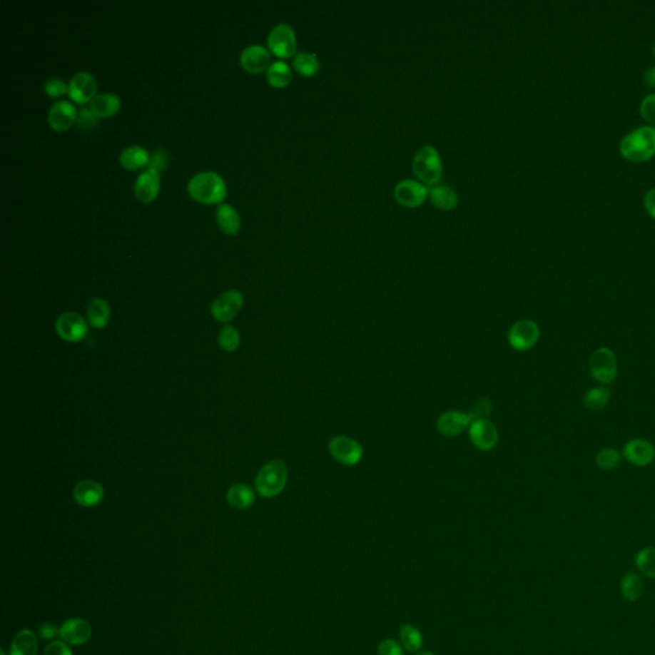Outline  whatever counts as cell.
Listing matches in <instances>:
<instances>
[{
  "label": "cell",
  "mask_w": 655,
  "mask_h": 655,
  "mask_svg": "<svg viewBox=\"0 0 655 655\" xmlns=\"http://www.w3.org/2000/svg\"><path fill=\"white\" fill-rule=\"evenodd\" d=\"M161 187V176L154 169H146L137 177L133 191L137 200L143 204H150L154 201Z\"/></svg>",
  "instance_id": "cell-17"
},
{
  "label": "cell",
  "mask_w": 655,
  "mask_h": 655,
  "mask_svg": "<svg viewBox=\"0 0 655 655\" xmlns=\"http://www.w3.org/2000/svg\"><path fill=\"white\" fill-rule=\"evenodd\" d=\"M187 191L193 200L203 204H222L227 196V187L222 177L214 172L195 174L188 181Z\"/></svg>",
  "instance_id": "cell-1"
},
{
  "label": "cell",
  "mask_w": 655,
  "mask_h": 655,
  "mask_svg": "<svg viewBox=\"0 0 655 655\" xmlns=\"http://www.w3.org/2000/svg\"><path fill=\"white\" fill-rule=\"evenodd\" d=\"M377 654L405 655V649L401 643H398L395 639H385L377 645Z\"/></svg>",
  "instance_id": "cell-38"
},
{
  "label": "cell",
  "mask_w": 655,
  "mask_h": 655,
  "mask_svg": "<svg viewBox=\"0 0 655 655\" xmlns=\"http://www.w3.org/2000/svg\"><path fill=\"white\" fill-rule=\"evenodd\" d=\"M266 80L269 85L277 88L288 86L292 80V71L290 66L282 61L273 62L266 71Z\"/></svg>",
  "instance_id": "cell-30"
},
{
  "label": "cell",
  "mask_w": 655,
  "mask_h": 655,
  "mask_svg": "<svg viewBox=\"0 0 655 655\" xmlns=\"http://www.w3.org/2000/svg\"><path fill=\"white\" fill-rule=\"evenodd\" d=\"M429 198L439 210H453L458 204V196L451 187L445 185L433 186L429 188Z\"/></svg>",
  "instance_id": "cell-21"
},
{
  "label": "cell",
  "mask_w": 655,
  "mask_h": 655,
  "mask_svg": "<svg viewBox=\"0 0 655 655\" xmlns=\"http://www.w3.org/2000/svg\"><path fill=\"white\" fill-rule=\"evenodd\" d=\"M412 172L424 185H439L443 177V161L438 150L432 145L421 146L415 154Z\"/></svg>",
  "instance_id": "cell-3"
},
{
  "label": "cell",
  "mask_w": 655,
  "mask_h": 655,
  "mask_svg": "<svg viewBox=\"0 0 655 655\" xmlns=\"http://www.w3.org/2000/svg\"><path fill=\"white\" fill-rule=\"evenodd\" d=\"M121 108V99L116 93H99L90 101V111L98 118L114 116Z\"/></svg>",
  "instance_id": "cell-22"
},
{
  "label": "cell",
  "mask_w": 655,
  "mask_h": 655,
  "mask_svg": "<svg viewBox=\"0 0 655 655\" xmlns=\"http://www.w3.org/2000/svg\"><path fill=\"white\" fill-rule=\"evenodd\" d=\"M636 566L644 575L655 579V548L648 547L640 550L636 556Z\"/></svg>",
  "instance_id": "cell-33"
},
{
  "label": "cell",
  "mask_w": 655,
  "mask_h": 655,
  "mask_svg": "<svg viewBox=\"0 0 655 655\" xmlns=\"http://www.w3.org/2000/svg\"><path fill=\"white\" fill-rule=\"evenodd\" d=\"M37 635L44 640H53L59 636V629H56L53 624H43L37 629Z\"/></svg>",
  "instance_id": "cell-42"
},
{
  "label": "cell",
  "mask_w": 655,
  "mask_h": 655,
  "mask_svg": "<svg viewBox=\"0 0 655 655\" xmlns=\"http://www.w3.org/2000/svg\"><path fill=\"white\" fill-rule=\"evenodd\" d=\"M96 80L93 74L88 72H77L69 80V98L78 104L90 103L96 96Z\"/></svg>",
  "instance_id": "cell-12"
},
{
  "label": "cell",
  "mask_w": 655,
  "mask_h": 655,
  "mask_svg": "<svg viewBox=\"0 0 655 655\" xmlns=\"http://www.w3.org/2000/svg\"><path fill=\"white\" fill-rule=\"evenodd\" d=\"M329 452L337 462L345 466L359 464L364 456V450L359 442L345 435H337L330 439Z\"/></svg>",
  "instance_id": "cell-7"
},
{
  "label": "cell",
  "mask_w": 655,
  "mask_h": 655,
  "mask_svg": "<svg viewBox=\"0 0 655 655\" xmlns=\"http://www.w3.org/2000/svg\"><path fill=\"white\" fill-rule=\"evenodd\" d=\"M591 377L601 384H611L617 377V361L612 350L600 347L590 359Z\"/></svg>",
  "instance_id": "cell-6"
},
{
  "label": "cell",
  "mask_w": 655,
  "mask_h": 655,
  "mask_svg": "<svg viewBox=\"0 0 655 655\" xmlns=\"http://www.w3.org/2000/svg\"><path fill=\"white\" fill-rule=\"evenodd\" d=\"M595 461H596V464H598L600 470H613V469L619 467V464H621V453L617 450H614V448L606 447V448H603L601 451L598 452Z\"/></svg>",
  "instance_id": "cell-34"
},
{
  "label": "cell",
  "mask_w": 655,
  "mask_h": 655,
  "mask_svg": "<svg viewBox=\"0 0 655 655\" xmlns=\"http://www.w3.org/2000/svg\"><path fill=\"white\" fill-rule=\"evenodd\" d=\"M644 81L648 86L655 87V67H651L644 73Z\"/></svg>",
  "instance_id": "cell-44"
},
{
  "label": "cell",
  "mask_w": 655,
  "mask_h": 655,
  "mask_svg": "<svg viewBox=\"0 0 655 655\" xmlns=\"http://www.w3.org/2000/svg\"><path fill=\"white\" fill-rule=\"evenodd\" d=\"M400 643L408 653H417L424 645V636L414 624H402L400 629Z\"/></svg>",
  "instance_id": "cell-29"
},
{
  "label": "cell",
  "mask_w": 655,
  "mask_h": 655,
  "mask_svg": "<svg viewBox=\"0 0 655 655\" xmlns=\"http://www.w3.org/2000/svg\"><path fill=\"white\" fill-rule=\"evenodd\" d=\"M56 333L62 340L77 343L83 340L88 333V327L85 319L76 313H64L58 318L56 323Z\"/></svg>",
  "instance_id": "cell-11"
},
{
  "label": "cell",
  "mask_w": 655,
  "mask_h": 655,
  "mask_svg": "<svg viewBox=\"0 0 655 655\" xmlns=\"http://www.w3.org/2000/svg\"><path fill=\"white\" fill-rule=\"evenodd\" d=\"M397 203L403 208H420L429 198V188L420 181H400L393 191Z\"/></svg>",
  "instance_id": "cell-8"
},
{
  "label": "cell",
  "mask_w": 655,
  "mask_h": 655,
  "mask_svg": "<svg viewBox=\"0 0 655 655\" xmlns=\"http://www.w3.org/2000/svg\"><path fill=\"white\" fill-rule=\"evenodd\" d=\"M93 635V627L86 619H71L66 621L59 629V636L63 641L72 646L86 644Z\"/></svg>",
  "instance_id": "cell-14"
},
{
  "label": "cell",
  "mask_w": 655,
  "mask_h": 655,
  "mask_svg": "<svg viewBox=\"0 0 655 655\" xmlns=\"http://www.w3.org/2000/svg\"><path fill=\"white\" fill-rule=\"evenodd\" d=\"M98 119L99 118L96 117L93 111H90V108L88 109L82 108V109L77 111L76 123H77L78 128H81V130H91L98 124Z\"/></svg>",
  "instance_id": "cell-36"
},
{
  "label": "cell",
  "mask_w": 655,
  "mask_h": 655,
  "mask_svg": "<svg viewBox=\"0 0 655 655\" xmlns=\"http://www.w3.org/2000/svg\"><path fill=\"white\" fill-rule=\"evenodd\" d=\"M150 156L151 155L148 154L146 148H141L138 145H132V146L124 148L121 153L119 161H121V166L126 169L136 171L145 166H148Z\"/></svg>",
  "instance_id": "cell-24"
},
{
  "label": "cell",
  "mask_w": 655,
  "mask_h": 655,
  "mask_svg": "<svg viewBox=\"0 0 655 655\" xmlns=\"http://www.w3.org/2000/svg\"><path fill=\"white\" fill-rule=\"evenodd\" d=\"M320 67L322 66L319 58L309 51L297 53L293 58V68L297 73L301 74L303 77H314L319 73Z\"/></svg>",
  "instance_id": "cell-28"
},
{
  "label": "cell",
  "mask_w": 655,
  "mask_h": 655,
  "mask_svg": "<svg viewBox=\"0 0 655 655\" xmlns=\"http://www.w3.org/2000/svg\"><path fill=\"white\" fill-rule=\"evenodd\" d=\"M415 655H437L433 651H429V650H420L417 653H415Z\"/></svg>",
  "instance_id": "cell-45"
},
{
  "label": "cell",
  "mask_w": 655,
  "mask_h": 655,
  "mask_svg": "<svg viewBox=\"0 0 655 655\" xmlns=\"http://www.w3.org/2000/svg\"><path fill=\"white\" fill-rule=\"evenodd\" d=\"M288 480L287 464L280 459H273L264 464L255 479L258 493L264 498L280 494Z\"/></svg>",
  "instance_id": "cell-4"
},
{
  "label": "cell",
  "mask_w": 655,
  "mask_h": 655,
  "mask_svg": "<svg viewBox=\"0 0 655 655\" xmlns=\"http://www.w3.org/2000/svg\"><path fill=\"white\" fill-rule=\"evenodd\" d=\"M227 501L235 509H248L254 504V490L245 484H235L228 489Z\"/></svg>",
  "instance_id": "cell-26"
},
{
  "label": "cell",
  "mask_w": 655,
  "mask_h": 655,
  "mask_svg": "<svg viewBox=\"0 0 655 655\" xmlns=\"http://www.w3.org/2000/svg\"><path fill=\"white\" fill-rule=\"evenodd\" d=\"M45 655H73V653L69 649L68 644L61 640L49 644L45 649Z\"/></svg>",
  "instance_id": "cell-41"
},
{
  "label": "cell",
  "mask_w": 655,
  "mask_h": 655,
  "mask_svg": "<svg viewBox=\"0 0 655 655\" xmlns=\"http://www.w3.org/2000/svg\"><path fill=\"white\" fill-rule=\"evenodd\" d=\"M644 204H645V208H646V210L649 213L650 217L654 218L655 219V188L650 190V191L645 195Z\"/></svg>",
  "instance_id": "cell-43"
},
{
  "label": "cell",
  "mask_w": 655,
  "mask_h": 655,
  "mask_svg": "<svg viewBox=\"0 0 655 655\" xmlns=\"http://www.w3.org/2000/svg\"><path fill=\"white\" fill-rule=\"evenodd\" d=\"M242 67L250 73H261L268 71L270 63V53L263 45H248V48L242 50Z\"/></svg>",
  "instance_id": "cell-15"
},
{
  "label": "cell",
  "mask_w": 655,
  "mask_h": 655,
  "mask_svg": "<svg viewBox=\"0 0 655 655\" xmlns=\"http://www.w3.org/2000/svg\"><path fill=\"white\" fill-rule=\"evenodd\" d=\"M77 111L71 103L63 100L56 101L49 109L48 123L53 130L66 131L76 122Z\"/></svg>",
  "instance_id": "cell-20"
},
{
  "label": "cell",
  "mask_w": 655,
  "mask_h": 655,
  "mask_svg": "<svg viewBox=\"0 0 655 655\" xmlns=\"http://www.w3.org/2000/svg\"><path fill=\"white\" fill-rule=\"evenodd\" d=\"M168 164V156L163 148H156L153 155L150 156V163H148V169H154L156 172L161 173V171L166 169Z\"/></svg>",
  "instance_id": "cell-40"
},
{
  "label": "cell",
  "mask_w": 655,
  "mask_h": 655,
  "mask_svg": "<svg viewBox=\"0 0 655 655\" xmlns=\"http://www.w3.org/2000/svg\"><path fill=\"white\" fill-rule=\"evenodd\" d=\"M471 443L480 451H490L498 442L497 427L487 419H475L469 427Z\"/></svg>",
  "instance_id": "cell-13"
},
{
  "label": "cell",
  "mask_w": 655,
  "mask_h": 655,
  "mask_svg": "<svg viewBox=\"0 0 655 655\" xmlns=\"http://www.w3.org/2000/svg\"><path fill=\"white\" fill-rule=\"evenodd\" d=\"M609 398H611V390L604 387H598V388H593L587 392L582 398V403L590 411H599L601 408L606 407Z\"/></svg>",
  "instance_id": "cell-31"
},
{
  "label": "cell",
  "mask_w": 655,
  "mask_h": 655,
  "mask_svg": "<svg viewBox=\"0 0 655 655\" xmlns=\"http://www.w3.org/2000/svg\"><path fill=\"white\" fill-rule=\"evenodd\" d=\"M653 51H654V56H655V43H654V46H653Z\"/></svg>",
  "instance_id": "cell-47"
},
{
  "label": "cell",
  "mask_w": 655,
  "mask_h": 655,
  "mask_svg": "<svg viewBox=\"0 0 655 655\" xmlns=\"http://www.w3.org/2000/svg\"><path fill=\"white\" fill-rule=\"evenodd\" d=\"M104 488L95 480H82L73 490L74 501L82 507H95L104 499Z\"/></svg>",
  "instance_id": "cell-19"
},
{
  "label": "cell",
  "mask_w": 655,
  "mask_h": 655,
  "mask_svg": "<svg viewBox=\"0 0 655 655\" xmlns=\"http://www.w3.org/2000/svg\"><path fill=\"white\" fill-rule=\"evenodd\" d=\"M219 346L222 347L224 351L227 352H233L235 351L240 343H241V337L238 330L235 327H224L220 333H219Z\"/></svg>",
  "instance_id": "cell-35"
},
{
  "label": "cell",
  "mask_w": 655,
  "mask_h": 655,
  "mask_svg": "<svg viewBox=\"0 0 655 655\" xmlns=\"http://www.w3.org/2000/svg\"><path fill=\"white\" fill-rule=\"evenodd\" d=\"M217 222L224 233L235 235L241 228V219L233 206L229 204H219L217 209Z\"/></svg>",
  "instance_id": "cell-23"
},
{
  "label": "cell",
  "mask_w": 655,
  "mask_h": 655,
  "mask_svg": "<svg viewBox=\"0 0 655 655\" xmlns=\"http://www.w3.org/2000/svg\"><path fill=\"white\" fill-rule=\"evenodd\" d=\"M624 455L631 464L643 467L654 461L655 450L648 440L634 439L624 445Z\"/></svg>",
  "instance_id": "cell-18"
},
{
  "label": "cell",
  "mask_w": 655,
  "mask_h": 655,
  "mask_svg": "<svg viewBox=\"0 0 655 655\" xmlns=\"http://www.w3.org/2000/svg\"><path fill=\"white\" fill-rule=\"evenodd\" d=\"M44 88H45V93L51 98H58V96H62L64 93H68V85L61 78H49L45 81Z\"/></svg>",
  "instance_id": "cell-37"
},
{
  "label": "cell",
  "mask_w": 655,
  "mask_h": 655,
  "mask_svg": "<svg viewBox=\"0 0 655 655\" xmlns=\"http://www.w3.org/2000/svg\"><path fill=\"white\" fill-rule=\"evenodd\" d=\"M87 319L91 327L103 329L111 320V306L103 298H93L87 306Z\"/></svg>",
  "instance_id": "cell-25"
},
{
  "label": "cell",
  "mask_w": 655,
  "mask_h": 655,
  "mask_svg": "<svg viewBox=\"0 0 655 655\" xmlns=\"http://www.w3.org/2000/svg\"><path fill=\"white\" fill-rule=\"evenodd\" d=\"M621 590L624 594V598L630 601H635L639 599L643 594V582L639 577V575L634 572H629L624 576L621 582Z\"/></svg>",
  "instance_id": "cell-32"
},
{
  "label": "cell",
  "mask_w": 655,
  "mask_h": 655,
  "mask_svg": "<svg viewBox=\"0 0 655 655\" xmlns=\"http://www.w3.org/2000/svg\"><path fill=\"white\" fill-rule=\"evenodd\" d=\"M641 116L644 119L651 124V127L655 128V93L648 95L645 99L641 101Z\"/></svg>",
  "instance_id": "cell-39"
},
{
  "label": "cell",
  "mask_w": 655,
  "mask_h": 655,
  "mask_svg": "<svg viewBox=\"0 0 655 655\" xmlns=\"http://www.w3.org/2000/svg\"><path fill=\"white\" fill-rule=\"evenodd\" d=\"M268 48L274 56L283 59L296 56V32L291 26L279 24L268 35Z\"/></svg>",
  "instance_id": "cell-5"
},
{
  "label": "cell",
  "mask_w": 655,
  "mask_h": 655,
  "mask_svg": "<svg viewBox=\"0 0 655 655\" xmlns=\"http://www.w3.org/2000/svg\"><path fill=\"white\" fill-rule=\"evenodd\" d=\"M243 306V297L235 290L224 292L211 303V315L219 323H230Z\"/></svg>",
  "instance_id": "cell-9"
},
{
  "label": "cell",
  "mask_w": 655,
  "mask_h": 655,
  "mask_svg": "<svg viewBox=\"0 0 655 655\" xmlns=\"http://www.w3.org/2000/svg\"><path fill=\"white\" fill-rule=\"evenodd\" d=\"M0 655H6V653H4V650H1V654Z\"/></svg>",
  "instance_id": "cell-46"
},
{
  "label": "cell",
  "mask_w": 655,
  "mask_h": 655,
  "mask_svg": "<svg viewBox=\"0 0 655 655\" xmlns=\"http://www.w3.org/2000/svg\"><path fill=\"white\" fill-rule=\"evenodd\" d=\"M472 420L474 419L471 415L461 411H448L439 416L437 427L439 433L443 434L445 437H457L470 427Z\"/></svg>",
  "instance_id": "cell-16"
},
{
  "label": "cell",
  "mask_w": 655,
  "mask_h": 655,
  "mask_svg": "<svg viewBox=\"0 0 655 655\" xmlns=\"http://www.w3.org/2000/svg\"><path fill=\"white\" fill-rule=\"evenodd\" d=\"M621 154L627 161L634 163L649 161L655 154V128L651 126H643L631 131L624 136L619 145Z\"/></svg>",
  "instance_id": "cell-2"
},
{
  "label": "cell",
  "mask_w": 655,
  "mask_h": 655,
  "mask_svg": "<svg viewBox=\"0 0 655 655\" xmlns=\"http://www.w3.org/2000/svg\"><path fill=\"white\" fill-rule=\"evenodd\" d=\"M539 327L532 320H519L514 323L508 332V342L516 351H527L537 345L539 340Z\"/></svg>",
  "instance_id": "cell-10"
},
{
  "label": "cell",
  "mask_w": 655,
  "mask_h": 655,
  "mask_svg": "<svg viewBox=\"0 0 655 655\" xmlns=\"http://www.w3.org/2000/svg\"><path fill=\"white\" fill-rule=\"evenodd\" d=\"M37 650L36 635L31 630H22L13 639L9 655H36Z\"/></svg>",
  "instance_id": "cell-27"
}]
</instances>
